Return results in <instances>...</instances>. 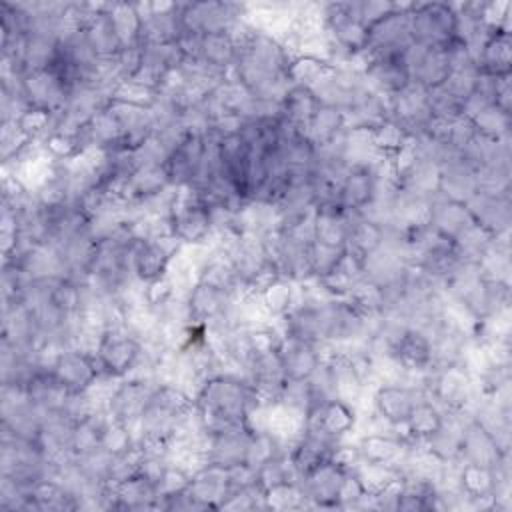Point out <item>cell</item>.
<instances>
[{
	"label": "cell",
	"instance_id": "8",
	"mask_svg": "<svg viewBox=\"0 0 512 512\" xmlns=\"http://www.w3.org/2000/svg\"><path fill=\"white\" fill-rule=\"evenodd\" d=\"M156 382L158 378L150 374H132L114 380L104 400V410L110 416V420L124 424L136 432L140 416L146 408L148 396Z\"/></svg>",
	"mask_w": 512,
	"mask_h": 512
},
{
	"label": "cell",
	"instance_id": "6",
	"mask_svg": "<svg viewBox=\"0 0 512 512\" xmlns=\"http://www.w3.org/2000/svg\"><path fill=\"white\" fill-rule=\"evenodd\" d=\"M246 18L244 2H178V22L180 32L190 34H210V32H230L238 22Z\"/></svg>",
	"mask_w": 512,
	"mask_h": 512
},
{
	"label": "cell",
	"instance_id": "48",
	"mask_svg": "<svg viewBox=\"0 0 512 512\" xmlns=\"http://www.w3.org/2000/svg\"><path fill=\"white\" fill-rule=\"evenodd\" d=\"M136 446H138V438L132 428L118 422H110L102 438V448H106L112 456H120L134 450Z\"/></svg>",
	"mask_w": 512,
	"mask_h": 512
},
{
	"label": "cell",
	"instance_id": "18",
	"mask_svg": "<svg viewBox=\"0 0 512 512\" xmlns=\"http://www.w3.org/2000/svg\"><path fill=\"white\" fill-rule=\"evenodd\" d=\"M466 210L472 222L488 234H506L512 226V192L476 190L466 202Z\"/></svg>",
	"mask_w": 512,
	"mask_h": 512
},
{
	"label": "cell",
	"instance_id": "25",
	"mask_svg": "<svg viewBox=\"0 0 512 512\" xmlns=\"http://www.w3.org/2000/svg\"><path fill=\"white\" fill-rule=\"evenodd\" d=\"M306 424L318 426L324 434H328L334 440H346L358 432L360 410H358V406H354L346 400L332 398V400L324 402L322 406H318L306 418Z\"/></svg>",
	"mask_w": 512,
	"mask_h": 512
},
{
	"label": "cell",
	"instance_id": "20",
	"mask_svg": "<svg viewBox=\"0 0 512 512\" xmlns=\"http://www.w3.org/2000/svg\"><path fill=\"white\" fill-rule=\"evenodd\" d=\"M18 86L26 106H38L54 114H58L64 108L70 94L66 84L50 68L24 72L18 78Z\"/></svg>",
	"mask_w": 512,
	"mask_h": 512
},
{
	"label": "cell",
	"instance_id": "39",
	"mask_svg": "<svg viewBox=\"0 0 512 512\" xmlns=\"http://www.w3.org/2000/svg\"><path fill=\"white\" fill-rule=\"evenodd\" d=\"M298 474L294 464L288 458V450L266 460L256 468V484L262 492H268L272 488L284 486V484H298Z\"/></svg>",
	"mask_w": 512,
	"mask_h": 512
},
{
	"label": "cell",
	"instance_id": "14",
	"mask_svg": "<svg viewBox=\"0 0 512 512\" xmlns=\"http://www.w3.org/2000/svg\"><path fill=\"white\" fill-rule=\"evenodd\" d=\"M252 430L248 426H228L202 432V460L224 468L246 462Z\"/></svg>",
	"mask_w": 512,
	"mask_h": 512
},
{
	"label": "cell",
	"instance_id": "13",
	"mask_svg": "<svg viewBox=\"0 0 512 512\" xmlns=\"http://www.w3.org/2000/svg\"><path fill=\"white\" fill-rule=\"evenodd\" d=\"M350 470L328 460L300 478L298 486L306 500V510H338L340 488Z\"/></svg>",
	"mask_w": 512,
	"mask_h": 512
},
{
	"label": "cell",
	"instance_id": "32",
	"mask_svg": "<svg viewBox=\"0 0 512 512\" xmlns=\"http://www.w3.org/2000/svg\"><path fill=\"white\" fill-rule=\"evenodd\" d=\"M348 220L350 212H346L340 204L316 208L312 216L314 242L330 248H346Z\"/></svg>",
	"mask_w": 512,
	"mask_h": 512
},
{
	"label": "cell",
	"instance_id": "36",
	"mask_svg": "<svg viewBox=\"0 0 512 512\" xmlns=\"http://www.w3.org/2000/svg\"><path fill=\"white\" fill-rule=\"evenodd\" d=\"M346 128H348L346 114L342 110L318 104L316 112L312 114V118L306 126V136L316 146H324V144L332 142L336 136H340Z\"/></svg>",
	"mask_w": 512,
	"mask_h": 512
},
{
	"label": "cell",
	"instance_id": "24",
	"mask_svg": "<svg viewBox=\"0 0 512 512\" xmlns=\"http://www.w3.org/2000/svg\"><path fill=\"white\" fill-rule=\"evenodd\" d=\"M354 442L362 464L388 466L392 470H396L408 446L394 430H360L354 434Z\"/></svg>",
	"mask_w": 512,
	"mask_h": 512
},
{
	"label": "cell",
	"instance_id": "15",
	"mask_svg": "<svg viewBox=\"0 0 512 512\" xmlns=\"http://www.w3.org/2000/svg\"><path fill=\"white\" fill-rule=\"evenodd\" d=\"M180 244L170 236L138 240L132 250V274L138 284H148L168 274Z\"/></svg>",
	"mask_w": 512,
	"mask_h": 512
},
{
	"label": "cell",
	"instance_id": "43",
	"mask_svg": "<svg viewBox=\"0 0 512 512\" xmlns=\"http://www.w3.org/2000/svg\"><path fill=\"white\" fill-rule=\"evenodd\" d=\"M56 114L38 106H26L20 116L12 122L16 130L28 140H42L54 128Z\"/></svg>",
	"mask_w": 512,
	"mask_h": 512
},
{
	"label": "cell",
	"instance_id": "42",
	"mask_svg": "<svg viewBox=\"0 0 512 512\" xmlns=\"http://www.w3.org/2000/svg\"><path fill=\"white\" fill-rule=\"evenodd\" d=\"M112 460H114V456L106 448H102V446H98V448H94L90 452L72 456V464H74L76 472L84 480L102 482V484H108Z\"/></svg>",
	"mask_w": 512,
	"mask_h": 512
},
{
	"label": "cell",
	"instance_id": "37",
	"mask_svg": "<svg viewBox=\"0 0 512 512\" xmlns=\"http://www.w3.org/2000/svg\"><path fill=\"white\" fill-rule=\"evenodd\" d=\"M110 422L112 420L104 408H98L88 418L76 422L74 430H72V456L84 454V452H90V450L102 446V438H104V432L110 426Z\"/></svg>",
	"mask_w": 512,
	"mask_h": 512
},
{
	"label": "cell",
	"instance_id": "47",
	"mask_svg": "<svg viewBox=\"0 0 512 512\" xmlns=\"http://www.w3.org/2000/svg\"><path fill=\"white\" fill-rule=\"evenodd\" d=\"M370 138H372V144L374 148L384 154L386 158H390L394 152H398L406 142H408V134L396 124L392 122L390 118L386 122H382L378 128H374L370 132Z\"/></svg>",
	"mask_w": 512,
	"mask_h": 512
},
{
	"label": "cell",
	"instance_id": "46",
	"mask_svg": "<svg viewBox=\"0 0 512 512\" xmlns=\"http://www.w3.org/2000/svg\"><path fill=\"white\" fill-rule=\"evenodd\" d=\"M428 104L432 118L436 122L452 124L464 118V102L458 96H454L446 86L428 90Z\"/></svg>",
	"mask_w": 512,
	"mask_h": 512
},
{
	"label": "cell",
	"instance_id": "12",
	"mask_svg": "<svg viewBox=\"0 0 512 512\" xmlns=\"http://www.w3.org/2000/svg\"><path fill=\"white\" fill-rule=\"evenodd\" d=\"M388 116L396 122L410 138L424 134L434 118L428 104V92L416 84H410L406 90L386 98Z\"/></svg>",
	"mask_w": 512,
	"mask_h": 512
},
{
	"label": "cell",
	"instance_id": "38",
	"mask_svg": "<svg viewBox=\"0 0 512 512\" xmlns=\"http://www.w3.org/2000/svg\"><path fill=\"white\" fill-rule=\"evenodd\" d=\"M334 66L314 54H294L290 58V64L286 68V80L288 84L308 86L312 88L318 80H322Z\"/></svg>",
	"mask_w": 512,
	"mask_h": 512
},
{
	"label": "cell",
	"instance_id": "49",
	"mask_svg": "<svg viewBox=\"0 0 512 512\" xmlns=\"http://www.w3.org/2000/svg\"><path fill=\"white\" fill-rule=\"evenodd\" d=\"M268 510H306V500L298 484H284L266 492Z\"/></svg>",
	"mask_w": 512,
	"mask_h": 512
},
{
	"label": "cell",
	"instance_id": "29",
	"mask_svg": "<svg viewBox=\"0 0 512 512\" xmlns=\"http://www.w3.org/2000/svg\"><path fill=\"white\" fill-rule=\"evenodd\" d=\"M382 246H384V224L370 214L350 212L346 252L358 258L360 262H364L370 254L378 252Z\"/></svg>",
	"mask_w": 512,
	"mask_h": 512
},
{
	"label": "cell",
	"instance_id": "4",
	"mask_svg": "<svg viewBox=\"0 0 512 512\" xmlns=\"http://www.w3.org/2000/svg\"><path fill=\"white\" fill-rule=\"evenodd\" d=\"M168 226L170 236L180 246H210L216 236L212 208L190 188H176Z\"/></svg>",
	"mask_w": 512,
	"mask_h": 512
},
{
	"label": "cell",
	"instance_id": "1",
	"mask_svg": "<svg viewBox=\"0 0 512 512\" xmlns=\"http://www.w3.org/2000/svg\"><path fill=\"white\" fill-rule=\"evenodd\" d=\"M192 398L202 432L248 426L250 414L264 404L250 380L230 368L206 378Z\"/></svg>",
	"mask_w": 512,
	"mask_h": 512
},
{
	"label": "cell",
	"instance_id": "40",
	"mask_svg": "<svg viewBox=\"0 0 512 512\" xmlns=\"http://www.w3.org/2000/svg\"><path fill=\"white\" fill-rule=\"evenodd\" d=\"M108 14L124 48L140 44L142 18L136 8V2H112Z\"/></svg>",
	"mask_w": 512,
	"mask_h": 512
},
{
	"label": "cell",
	"instance_id": "28",
	"mask_svg": "<svg viewBox=\"0 0 512 512\" xmlns=\"http://www.w3.org/2000/svg\"><path fill=\"white\" fill-rule=\"evenodd\" d=\"M188 492L200 502L202 510H220L228 496L226 468L218 464H200L190 478Z\"/></svg>",
	"mask_w": 512,
	"mask_h": 512
},
{
	"label": "cell",
	"instance_id": "23",
	"mask_svg": "<svg viewBox=\"0 0 512 512\" xmlns=\"http://www.w3.org/2000/svg\"><path fill=\"white\" fill-rule=\"evenodd\" d=\"M278 356L286 380H308L324 362L326 346L282 334Z\"/></svg>",
	"mask_w": 512,
	"mask_h": 512
},
{
	"label": "cell",
	"instance_id": "3",
	"mask_svg": "<svg viewBox=\"0 0 512 512\" xmlns=\"http://www.w3.org/2000/svg\"><path fill=\"white\" fill-rule=\"evenodd\" d=\"M418 384L424 390V396L444 412L472 414V408L478 400L474 376L464 362L432 366Z\"/></svg>",
	"mask_w": 512,
	"mask_h": 512
},
{
	"label": "cell",
	"instance_id": "22",
	"mask_svg": "<svg viewBox=\"0 0 512 512\" xmlns=\"http://www.w3.org/2000/svg\"><path fill=\"white\" fill-rule=\"evenodd\" d=\"M406 64L412 76V84L428 90L444 86L450 76V64L442 46L410 44L406 50Z\"/></svg>",
	"mask_w": 512,
	"mask_h": 512
},
{
	"label": "cell",
	"instance_id": "7",
	"mask_svg": "<svg viewBox=\"0 0 512 512\" xmlns=\"http://www.w3.org/2000/svg\"><path fill=\"white\" fill-rule=\"evenodd\" d=\"M410 38L422 46H444L456 36L454 2H410Z\"/></svg>",
	"mask_w": 512,
	"mask_h": 512
},
{
	"label": "cell",
	"instance_id": "9",
	"mask_svg": "<svg viewBox=\"0 0 512 512\" xmlns=\"http://www.w3.org/2000/svg\"><path fill=\"white\" fill-rule=\"evenodd\" d=\"M50 372L66 392H90L102 380L94 352L80 346L58 350L50 360Z\"/></svg>",
	"mask_w": 512,
	"mask_h": 512
},
{
	"label": "cell",
	"instance_id": "45",
	"mask_svg": "<svg viewBox=\"0 0 512 512\" xmlns=\"http://www.w3.org/2000/svg\"><path fill=\"white\" fill-rule=\"evenodd\" d=\"M190 478H192V470L186 468L184 464L176 462L170 458V462L166 464L164 472L160 474L158 482H156V494H158V502H160V510L164 506V502L176 494H182L188 490L190 486Z\"/></svg>",
	"mask_w": 512,
	"mask_h": 512
},
{
	"label": "cell",
	"instance_id": "5",
	"mask_svg": "<svg viewBox=\"0 0 512 512\" xmlns=\"http://www.w3.org/2000/svg\"><path fill=\"white\" fill-rule=\"evenodd\" d=\"M426 398L418 382L404 380H380L368 392L366 404L360 408V416L368 414L380 424L396 430L406 426L416 404Z\"/></svg>",
	"mask_w": 512,
	"mask_h": 512
},
{
	"label": "cell",
	"instance_id": "19",
	"mask_svg": "<svg viewBox=\"0 0 512 512\" xmlns=\"http://www.w3.org/2000/svg\"><path fill=\"white\" fill-rule=\"evenodd\" d=\"M206 156V134L188 132L182 142L166 156L164 166L174 188H188L200 176Z\"/></svg>",
	"mask_w": 512,
	"mask_h": 512
},
{
	"label": "cell",
	"instance_id": "10",
	"mask_svg": "<svg viewBox=\"0 0 512 512\" xmlns=\"http://www.w3.org/2000/svg\"><path fill=\"white\" fill-rule=\"evenodd\" d=\"M408 50V48H406ZM406 50L386 54H366L362 76L370 90L390 98L412 84V76L406 64Z\"/></svg>",
	"mask_w": 512,
	"mask_h": 512
},
{
	"label": "cell",
	"instance_id": "33",
	"mask_svg": "<svg viewBox=\"0 0 512 512\" xmlns=\"http://www.w3.org/2000/svg\"><path fill=\"white\" fill-rule=\"evenodd\" d=\"M296 294H298V284L290 282L288 278L278 276L268 286H264L256 294V298H258V304H260L264 316L270 322H278L292 310V306L296 302Z\"/></svg>",
	"mask_w": 512,
	"mask_h": 512
},
{
	"label": "cell",
	"instance_id": "44",
	"mask_svg": "<svg viewBox=\"0 0 512 512\" xmlns=\"http://www.w3.org/2000/svg\"><path fill=\"white\" fill-rule=\"evenodd\" d=\"M492 234H488L486 230H482L476 224H470L458 238H454V248L460 260L466 262H476L480 264V260L484 258V254L488 252L490 244H492Z\"/></svg>",
	"mask_w": 512,
	"mask_h": 512
},
{
	"label": "cell",
	"instance_id": "34",
	"mask_svg": "<svg viewBox=\"0 0 512 512\" xmlns=\"http://www.w3.org/2000/svg\"><path fill=\"white\" fill-rule=\"evenodd\" d=\"M318 108V100L308 86H298V84H288L282 98H280V114L306 130L312 114Z\"/></svg>",
	"mask_w": 512,
	"mask_h": 512
},
{
	"label": "cell",
	"instance_id": "31",
	"mask_svg": "<svg viewBox=\"0 0 512 512\" xmlns=\"http://www.w3.org/2000/svg\"><path fill=\"white\" fill-rule=\"evenodd\" d=\"M472 222L466 204L450 200L436 192L430 198V208H428V226L434 228L436 232L448 236V238H458Z\"/></svg>",
	"mask_w": 512,
	"mask_h": 512
},
{
	"label": "cell",
	"instance_id": "2",
	"mask_svg": "<svg viewBox=\"0 0 512 512\" xmlns=\"http://www.w3.org/2000/svg\"><path fill=\"white\" fill-rule=\"evenodd\" d=\"M94 358L106 380H120L132 374L156 376L152 354L124 322L112 324L98 334Z\"/></svg>",
	"mask_w": 512,
	"mask_h": 512
},
{
	"label": "cell",
	"instance_id": "16",
	"mask_svg": "<svg viewBox=\"0 0 512 512\" xmlns=\"http://www.w3.org/2000/svg\"><path fill=\"white\" fill-rule=\"evenodd\" d=\"M410 2H396V6L368 26V50L366 54L400 52L412 44L408 26Z\"/></svg>",
	"mask_w": 512,
	"mask_h": 512
},
{
	"label": "cell",
	"instance_id": "17",
	"mask_svg": "<svg viewBox=\"0 0 512 512\" xmlns=\"http://www.w3.org/2000/svg\"><path fill=\"white\" fill-rule=\"evenodd\" d=\"M338 442L340 440L330 438L318 426L304 422L302 430L288 444V458L294 464L298 478L328 462Z\"/></svg>",
	"mask_w": 512,
	"mask_h": 512
},
{
	"label": "cell",
	"instance_id": "30",
	"mask_svg": "<svg viewBox=\"0 0 512 512\" xmlns=\"http://www.w3.org/2000/svg\"><path fill=\"white\" fill-rule=\"evenodd\" d=\"M478 190L476 172L458 156V152L440 166L438 192L450 200L466 204Z\"/></svg>",
	"mask_w": 512,
	"mask_h": 512
},
{
	"label": "cell",
	"instance_id": "35",
	"mask_svg": "<svg viewBox=\"0 0 512 512\" xmlns=\"http://www.w3.org/2000/svg\"><path fill=\"white\" fill-rule=\"evenodd\" d=\"M446 412L436 406L432 400L422 398L416 408L412 410L408 422H406V438L408 442H416V444H424L430 436H434L438 432V428L444 422Z\"/></svg>",
	"mask_w": 512,
	"mask_h": 512
},
{
	"label": "cell",
	"instance_id": "21",
	"mask_svg": "<svg viewBox=\"0 0 512 512\" xmlns=\"http://www.w3.org/2000/svg\"><path fill=\"white\" fill-rule=\"evenodd\" d=\"M476 68L482 74L494 78H510L512 76V28L508 26H490L478 44L476 52Z\"/></svg>",
	"mask_w": 512,
	"mask_h": 512
},
{
	"label": "cell",
	"instance_id": "26",
	"mask_svg": "<svg viewBox=\"0 0 512 512\" xmlns=\"http://www.w3.org/2000/svg\"><path fill=\"white\" fill-rule=\"evenodd\" d=\"M240 300L242 298H234L202 282H196L186 294L192 324H198V326H206L228 316L240 304Z\"/></svg>",
	"mask_w": 512,
	"mask_h": 512
},
{
	"label": "cell",
	"instance_id": "11",
	"mask_svg": "<svg viewBox=\"0 0 512 512\" xmlns=\"http://www.w3.org/2000/svg\"><path fill=\"white\" fill-rule=\"evenodd\" d=\"M458 462L478 464L494 470L498 466L512 464V456L508 448H502L498 440L476 418L470 416L462 430Z\"/></svg>",
	"mask_w": 512,
	"mask_h": 512
},
{
	"label": "cell",
	"instance_id": "27",
	"mask_svg": "<svg viewBox=\"0 0 512 512\" xmlns=\"http://www.w3.org/2000/svg\"><path fill=\"white\" fill-rule=\"evenodd\" d=\"M238 44L232 32H210L202 34L198 40L196 62H200L210 74L218 78H228L236 62Z\"/></svg>",
	"mask_w": 512,
	"mask_h": 512
},
{
	"label": "cell",
	"instance_id": "41",
	"mask_svg": "<svg viewBox=\"0 0 512 512\" xmlns=\"http://www.w3.org/2000/svg\"><path fill=\"white\" fill-rule=\"evenodd\" d=\"M472 130L490 140H512V114L502 112L494 104L470 118Z\"/></svg>",
	"mask_w": 512,
	"mask_h": 512
}]
</instances>
